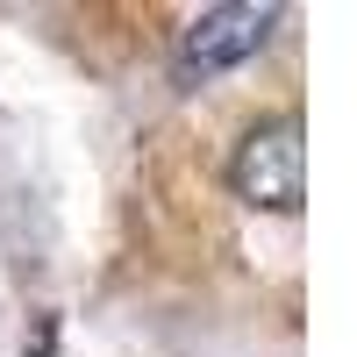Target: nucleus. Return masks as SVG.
Listing matches in <instances>:
<instances>
[{
    "mask_svg": "<svg viewBox=\"0 0 357 357\" xmlns=\"http://www.w3.org/2000/svg\"><path fill=\"white\" fill-rule=\"evenodd\" d=\"M279 29V8L272 0H229V8H200L186 22V36H178V57H172V79L178 86H207L236 72L243 57H257L264 43H272Z\"/></svg>",
    "mask_w": 357,
    "mask_h": 357,
    "instance_id": "1",
    "label": "nucleus"
},
{
    "mask_svg": "<svg viewBox=\"0 0 357 357\" xmlns=\"http://www.w3.org/2000/svg\"><path fill=\"white\" fill-rule=\"evenodd\" d=\"M229 186L243 193L250 207H264V215H301V200H307V143H301V122H293V114L257 122L243 143H236Z\"/></svg>",
    "mask_w": 357,
    "mask_h": 357,
    "instance_id": "2",
    "label": "nucleus"
}]
</instances>
